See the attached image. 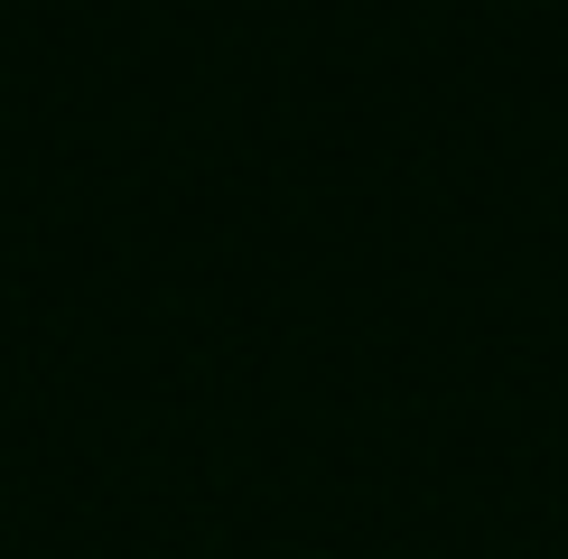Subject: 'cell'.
<instances>
[]
</instances>
